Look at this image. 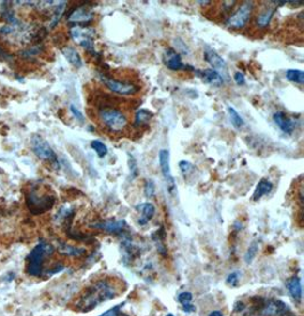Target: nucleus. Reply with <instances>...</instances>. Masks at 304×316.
I'll list each match as a JSON object with an SVG mask.
<instances>
[{"label": "nucleus", "mask_w": 304, "mask_h": 316, "mask_svg": "<svg viewBox=\"0 0 304 316\" xmlns=\"http://www.w3.org/2000/svg\"><path fill=\"white\" fill-rule=\"evenodd\" d=\"M90 145H91V148L95 151L96 154L100 158V159H104V158L107 156L108 148L104 143H103V142L96 140V141H92Z\"/></svg>", "instance_id": "cd10ccee"}, {"label": "nucleus", "mask_w": 304, "mask_h": 316, "mask_svg": "<svg viewBox=\"0 0 304 316\" xmlns=\"http://www.w3.org/2000/svg\"><path fill=\"white\" fill-rule=\"evenodd\" d=\"M227 284L230 286H237L239 282V273L238 272H232L228 275L227 277Z\"/></svg>", "instance_id": "72a5a7b5"}, {"label": "nucleus", "mask_w": 304, "mask_h": 316, "mask_svg": "<svg viewBox=\"0 0 304 316\" xmlns=\"http://www.w3.org/2000/svg\"><path fill=\"white\" fill-rule=\"evenodd\" d=\"M155 189H156V186H155L154 180L147 179L146 182H145V185H144L145 196H146V198H153L155 194Z\"/></svg>", "instance_id": "7c9ffc66"}, {"label": "nucleus", "mask_w": 304, "mask_h": 316, "mask_svg": "<svg viewBox=\"0 0 304 316\" xmlns=\"http://www.w3.org/2000/svg\"><path fill=\"white\" fill-rule=\"evenodd\" d=\"M27 207L33 215H41L49 211L56 202V196L49 192L41 191L38 188H32L27 194Z\"/></svg>", "instance_id": "20e7f679"}, {"label": "nucleus", "mask_w": 304, "mask_h": 316, "mask_svg": "<svg viewBox=\"0 0 304 316\" xmlns=\"http://www.w3.org/2000/svg\"><path fill=\"white\" fill-rule=\"evenodd\" d=\"M286 288L294 300L297 302L302 301V284H301L300 277L293 276L292 279L287 280Z\"/></svg>", "instance_id": "a211bd4d"}, {"label": "nucleus", "mask_w": 304, "mask_h": 316, "mask_svg": "<svg viewBox=\"0 0 304 316\" xmlns=\"http://www.w3.org/2000/svg\"><path fill=\"white\" fill-rule=\"evenodd\" d=\"M96 31L93 28L90 27H81L76 25L70 30L71 38L76 41L77 45H80L83 49H86L89 53L96 55L95 47H93V38H95Z\"/></svg>", "instance_id": "0eeeda50"}, {"label": "nucleus", "mask_w": 304, "mask_h": 316, "mask_svg": "<svg viewBox=\"0 0 304 316\" xmlns=\"http://www.w3.org/2000/svg\"><path fill=\"white\" fill-rule=\"evenodd\" d=\"M163 63L171 71H181L189 67L186 64H183L179 53H177L176 49H173V48H167L166 51H164Z\"/></svg>", "instance_id": "9b49d317"}, {"label": "nucleus", "mask_w": 304, "mask_h": 316, "mask_svg": "<svg viewBox=\"0 0 304 316\" xmlns=\"http://www.w3.org/2000/svg\"><path fill=\"white\" fill-rule=\"evenodd\" d=\"M234 81L236 82V85H238V86H244L245 85V76H244V73H242V72H236L234 74Z\"/></svg>", "instance_id": "f704fd0d"}, {"label": "nucleus", "mask_w": 304, "mask_h": 316, "mask_svg": "<svg viewBox=\"0 0 304 316\" xmlns=\"http://www.w3.org/2000/svg\"><path fill=\"white\" fill-rule=\"evenodd\" d=\"M55 248L48 242H40L27 256V273L30 276L41 277L44 274L45 259L54 253Z\"/></svg>", "instance_id": "7ed1b4c3"}, {"label": "nucleus", "mask_w": 304, "mask_h": 316, "mask_svg": "<svg viewBox=\"0 0 304 316\" xmlns=\"http://www.w3.org/2000/svg\"><path fill=\"white\" fill-rule=\"evenodd\" d=\"M274 13H276V8L274 7H267L263 11L258 13L257 17V25L258 28L264 29L270 24L271 20H273Z\"/></svg>", "instance_id": "4be33fe9"}, {"label": "nucleus", "mask_w": 304, "mask_h": 316, "mask_svg": "<svg viewBox=\"0 0 304 316\" xmlns=\"http://www.w3.org/2000/svg\"><path fill=\"white\" fill-rule=\"evenodd\" d=\"M280 316H294V315L289 311V312H287V313H285V314H283V315H280Z\"/></svg>", "instance_id": "58836bf2"}, {"label": "nucleus", "mask_w": 304, "mask_h": 316, "mask_svg": "<svg viewBox=\"0 0 304 316\" xmlns=\"http://www.w3.org/2000/svg\"><path fill=\"white\" fill-rule=\"evenodd\" d=\"M274 122L277 125V127L283 131L284 134L290 135L294 133L296 129V121L293 118H290L289 114L283 111H278L274 113Z\"/></svg>", "instance_id": "ddd939ff"}, {"label": "nucleus", "mask_w": 304, "mask_h": 316, "mask_svg": "<svg viewBox=\"0 0 304 316\" xmlns=\"http://www.w3.org/2000/svg\"><path fill=\"white\" fill-rule=\"evenodd\" d=\"M136 209L140 212V217L138 219V224L140 225V226H144V225H146L148 221H152L155 215V207L153 203L151 202H144V203H140V205H138Z\"/></svg>", "instance_id": "f3484780"}, {"label": "nucleus", "mask_w": 304, "mask_h": 316, "mask_svg": "<svg viewBox=\"0 0 304 316\" xmlns=\"http://www.w3.org/2000/svg\"><path fill=\"white\" fill-rule=\"evenodd\" d=\"M93 227L97 228V230H102L111 234H118V233H121V232L125 228V221H112V219H109V221L97 222V224L93 225Z\"/></svg>", "instance_id": "dca6fc26"}, {"label": "nucleus", "mask_w": 304, "mask_h": 316, "mask_svg": "<svg viewBox=\"0 0 304 316\" xmlns=\"http://www.w3.org/2000/svg\"><path fill=\"white\" fill-rule=\"evenodd\" d=\"M166 316H174V315L173 314H167Z\"/></svg>", "instance_id": "ea45409f"}, {"label": "nucleus", "mask_w": 304, "mask_h": 316, "mask_svg": "<svg viewBox=\"0 0 304 316\" xmlns=\"http://www.w3.org/2000/svg\"><path fill=\"white\" fill-rule=\"evenodd\" d=\"M273 188H274V185L270 180H268V179L260 180L257 185V189H255V191L253 193V196H252L253 201H258V200H260L261 198H263L264 195L269 194V193L273 191Z\"/></svg>", "instance_id": "412c9836"}, {"label": "nucleus", "mask_w": 304, "mask_h": 316, "mask_svg": "<svg viewBox=\"0 0 304 316\" xmlns=\"http://www.w3.org/2000/svg\"><path fill=\"white\" fill-rule=\"evenodd\" d=\"M62 54L64 55V57L67 60L71 65L76 67V69H80L82 67V59H81L79 51H77L76 48L71 47V46H66L62 48Z\"/></svg>", "instance_id": "6ab92c4d"}, {"label": "nucleus", "mask_w": 304, "mask_h": 316, "mask_svg": "<svg viewBox=\"0 0 304 316\" xmlns=\"http://www.w3.org/2000/svg\"><path fill=\"white\" fill-rule=\"evenodd\" d=\"M258 253V241H253V242L250 244V247H248L246 253H245L244 260L247 264L252 263V260H253L254 258L257 257Z\"/></svg>", "instance_id": "c85d7f7f"}, {"label": "nucleus", "mask_w": 304, "mask_h": 316, "mask_svg": "<svg viewBox=\"0 0 304 316\" xmlns=\"http://www.w3.org/2000/svg\"><path fill=\"white\" fill-rule=\"evenodd\" d=\"M195 73L197 77H199V78L202 79L203 82L208 83V85H210V86L221 87L225 82L224 77H222L219 72H216V71L212 70V69L196 70Z\"/></svg>", "instance_id": "2eb2a0df"}, {"label": "nucleus", "mask_w": 304, "mask_h": 316, "mask_svg": "<svg viewBox=\"0 0 304 316\" xmlns=\"http://www.w3.org/2000/svg\"><path fill=\"white\" fill-rule=\"evenodd\" d=\"M209 316H224V314H222V313L220 311H213V312L210 313Z\"/></svg>", "instance_id": "e433bc0d"}, {"label": "nucleus", "mask_w": 304, "mask_h": 316, "mask_svg": "<svg viewBox=\"0 0 304 316\" xmlns=\"http://www.w3.org/2000/svg\"><path fill=\"white\" fill-rule=\"evenodd\" d=\"M97 114L103 127L111 134H122L129 126L127 114L116 106L108 104L99 106Z\"/></svg>", "instance_id": "f03ea898"}, {"label": "nucleus", "mask_w": 304, "mask_h": 316, "mask_svg": "<svg viewBox=\"0 0 304 316\" xmlns=\"http://www.w3.org/2000/svg\"><path fill=\"white\" fill-rule=\"evenodd\" d=\"M198 4H200V5H209V4H211V1H198Z\"/></svg>", "instance_id": "4c0bfd02"}, {"label": "nucleus", "mask_w": 304, "mask_h": 316, "mask_svg": "<svg viewBox=\"0 0 304 316\" xmlns=\"http://www.w3.org/2000/svg\"><path fill=\"white\" fill-rule=\"evenodd\" d=\"M289 312V306L278 299H268L261 305V314L263 316H280Z\"/></svg>", "instance_id": "9d476101"}, {"label": "nucleus", "mask_w": 304, "mask_h": 316, "mask_svg": "<svg viewBox=\"0 0 304 316\" xmlns=\"http://www.w3.org/2000/svg\"><path fill=\"white\" fill-rule=\"evenodd\" d=\"M99 79L106 88L118 95H123V96L136 95L137 93L140 92L141 89L140 86L136 85V83L122 81V80H118L115 79L114 77L107 76V74H104V73L99 74Z\"/></svg>", "instance_id": "39448f33"}, {"label": "nucleus", "mask_w": 304, "mask_h": 316, "mask_svg": "<svg viewBox=\"0 0 304 316\" xmlns=\"http://www.w3.org/2000/svg\"><path fill=\"white\" fill-rule=\"evenodd\" d=\"M158 163H160V168L162 175L164 177V180L167 183V191L173 193L176 190V182H174L172 174H171L170 167V152L167 150H161L158 152Z\"/></svg>", "instance_id": "1a4fd4ad"}, {"label": "nucleus", "mask_w": 304, "mask_h": 316, "mask_svg": "<svg viewBox=\"0 0 304 316\" xmlns=\"http://www.w3.org/2000/svg\"><path fill=\"white\" fill-rule=\"evenodd\" d=\"M120 307H121V305H120V306H115V307L108 309L107 312H105L104 314H102V315H99V316H119Z\"/></svg>", "instance_id": "c9c22d12"}, {"label": "nucleus", "mask_w": 304, "mask_h": 316, "mask_svg": "<svg viewBox=\"0 0 304 316\" xmlns=\"http://www.w3.org/2000/svg\"><path fill=\"white\" fill-rule=\"evenodd\" d=\"M286 79L289 81L299 83V85H303L304 83V73L301 70H287L286 71Z\"/></svg>", "instance_id": "bb28decb"}, {"label": "nucleus", "mask_w": 304, "mask_h": 316, "mask_svg": "<svg viewBox=\"0 0 304 316\" xmlns=\"http://www.w3.org/2000/svg\"><path fill=\"white\" fill-rule=\"evenodd\" d=\"M119 295V288L112 280L103 279L92 283L85 290L76 302V308L81 312H89L103 302L111 300Z\"/></svg>", "instance_id": "f257e3e1"}, {"label": "nucleus", "mask_w": 304, "mask_h": 316, "mask_svg": "<svg viewBox=\"0 0 304 316\" xmlns=\"http://www.w3.org/2000/svg\"><path fill=\"white\" fill-rule=\"evenodd\" d=\"M31 148L39 159L48 161V162L56 164V167H58V159L56 153L54 152V150L48 144V142L45 141L43 137L39 136V135H33L31 138Z\"/></svg>", "instance_id": "6e6552de"}, {"label": "nucleus", "mask_w": 304, "mask_h": 316, "mask_svg": "<svg viewBox=\"0 0 304 316\" xmlns=\"http://www.w3.org/2000/svg\"><path fill=\"white\" fill-rule=\"evenodd\" d=\"M204 60L206 63L212 66V70L216 71V72H227V63H226V61L212 48L205 47Z\"/></svg>", "instance_id": "4468645a"}, {"label": "nucleus", "mask_w": 304, "mask_h": 316, "mask_svg": "<svg viewBox=\"0 0 304 316\" xmlns=\"http://www.w3.org/2000/svg\"><path fill=\"white\" fill-rule=\"evenodd\" d=\"M70 111H71V113L73 114V117L76 118L77 121L81 122V124H83V122H85V120H86V119H85V115H83L82 112H81L80 110L77 109L76 105L71 104V105H70Z\"/></svg>", "instance_id": "473e14b6"}, {"label": "nucleus", "mask_w": 304, "mask_h": 316, "mask_svg": "<svg viewBox=\"0 0 304 316\" xmlns=\"http://www.w3.org/2000/svg\"><path fill=\"white\" fill-rule=\"evenodd\" d=\"M253 11H254L253 1L243 2V4L236 9V12L232 13L231 16H229L228 20L226 21V25H227L229 29H234V30L243 29L248 23V21L251 20Z\"/></svg>", "instance_id": "423d86ee"}, {"label": "nucleus", "mask_w": 304, "mask_h": 316, "mask_svg": "<svg viewBox=\"0 0 304 316\" xmlns=\"http://www.w3.org/2000/svg\"><path fill=\"white\" fill-rule=\"evenodd\" d=\"M179 167H180L181 173H182V175L185 176V177L189 176L190 174H193V173H194V170H195V168H194L193 164L190 163L189 161H185V160L180 161Z\"/></svg>", "instance_id": "2f4dec72"}, {"label": "nucleus", "mask_w": 304, "mask_h": 316, "mask_svg": "<svg viewBox=\"0 0 304 316\" xmlns=\"http://www.w3.org/2000/svg\"><path fill=\"white\" fill-rule=\"evenodd\" d=\"M193 293L188 291H183L178 296V301L182 306V311L186 313H194L196 311V307L192 304L193 301Z\"/></svg>", "instance_id": "5701e85b"}, {"label": "nucleus", "mask_w": 304, "mask_h": 316, "mask_svg": "<svg viewBox=\"0 0 304 316\" xmlns=\"http://www.w3.org/2000/svg\"><path fill=\"white\" fill-rule=\"evenodd\" d=\"M228 113H229V119H230V122L232 125V127L236 129H241L243 128V126L245 125L244 120L241 117V114L238 113L236 110L232 108V106H228Z\"/></svg>", "instance_id": "a878e982"}, {"label": "nucleus", "mask_w": 304, "mask_h": 316, "mask_svg": "<svg viewBox=\"0 0 304 316\" xmlns=\"http://www.w3.org/2000/svg\"><path fill=\"white\" fill-rule=\"evenodd\" d=\"M153 112H151L150 110L140 109L137 111V113L135 114V122L134 125L136 127H143L150 124V121L153 119Z\"/></svg>", "instance_id": "b1692460"}, {"label": "nucleus", "mask_w": 304, "mask_h": 316, "mask_svg": "<svg viewBox=\"0 0 304 316\" xmlns=\"http://www.w3.org/2000/svg\"><path fill=\"white\" fill-rule=\"evenodd\" d=\"M57 250L61 254H64V256H67V257H81L83 256V254H86L87 253L85 248L71 246V244L63 243V242L58 243Z\"/></svg>", "instance_id": "aec40b11"}, {"label": "nucleus", "mask_w": 304, "mask_h": 316, "mask_svg": "<svg viewBox=\"0 0 304 316\" xmlns=\"http://www.w3.org/2000/svg\"><path fill=\"white\" fill-rule=\"evenodd\" d=\"M128 166H129V169H130L131 178L134 179V178H136V177H138V175H139L138 163L130 153H128Z\"/></svg>", "instance_id": "c756f323"}, {"label": "nucleus", "mask_w": 304, "mask_h": 316, "mask_svg": "<svg viewBox=\"0 0 304 316\" xmlns=\"http://www.w3.org/2000/svg\"><path fill=\"white\" fill-rule=\"evenodd\" d=\"M66 5H67L66 1H58L57 6H54V12H53V15H51V20L49 23L50 28L56 27L58 22H60L61 18H62L64 11H65L66 8Z\"/></svg>", "instance_id": "393cba45"}, {"label": "nucleus", "mask_w": 304, "mask_h": 316, "mask_svg": "<svg viewBox=\"0 0 304 316\" xmlns=\"http://www.w3.org/2000/svg\"><path fill=\"white\" fill-rule=\"evenodd\" d=\"M93 20V13L86 6H80L73 9L67 16V21L74 24H88Z\"/></svg>", "instance_id": "f8f14e48"}]
</instances>
